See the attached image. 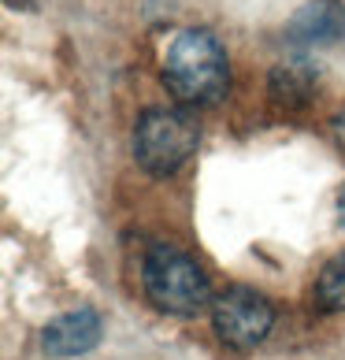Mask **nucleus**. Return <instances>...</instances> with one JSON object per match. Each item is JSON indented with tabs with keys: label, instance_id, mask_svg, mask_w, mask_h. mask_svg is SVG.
<instances>
[{
	"label": "nucleus",
	"instance_id": "obj_11",
	"mask_svg": "<svg viewBox=\"0 0 345 360\" xmlns=\"http://www.w3.org/2000/svg\"><path fill=\"white\" fill-rule=\"evenodd\" d=\"M4 4H8L11 11H30V8H34V0H4Z\"/></svg>",
	"mask_w": 345,
	"mask_h": 360
},
{
	"label": "nucleus",
	"instance_id": "obj_8",
	"mask_svg": "<svg viewBox=\"0 0 345 360\" xmlns=\"http://www.w3.org/2000/svg\"><path fill=\"white\" fill-rule=\"evenodd\" d=\"M312 297L323 312H345V249H338L320 268Z\"/></svg>",
	"mask_w": 345,
	"mask_h": 360
},
{
	"label": "nucleus",
	"instance_id": "obj_5",
	"mask_svg": "<svg viewBox=\"0 0 345 360\" xmlns=\"http://www.w3.org/2000/svg\"><path fill=\"white\" fill-rule=\"evenodd\" d=\"M282 41L294 49H327L345 41V0H304L286 19Z\"/></svg>",
	"mask_w": 345,
	"mask_h": 360
},
{
	"label": "nucleus",
	"instance_id": "obj_4",
	"mask_svg": "<svg viewBox=\"0 0 345 360\" xmlns=\"http://www.w3.org/2000/svg\"><path fill=\"white\" fill-rule=\"evenodd\" d=\"M211 330L234 353H253L275 327V304L253 286H227L211 301Z\"/></svg>",
	"mask_w": 345,
	"mask_h": 360
},
{
	"label": "nucleus",
	"instance_id": "obj_6",
	"mask_svg": "<svg viewBox=\"0 0 345 360\" xmlns=\"http://www.w3.org/2000/svg\"><path fill=\"white\" fill-rule=\"evenodd\" d=\"M100 335H104V319L97 309H71L41 330V349L56 360L86 356L89 349L100 345Z\"/></svg>",
	"mask_w": 345,
	"mask_h": 360
},
{
	"label": "nucleus",
	"instance_id": "obj_2",
	"mask_svg": "<svg viewBox=\"0 0 345 360\" xmlns=\"http://www.w3.org/2000/svg\"><path fill=\"white\" fill-rule=\"evenodd\" d=\"M201 145V123L182 104H156L145 108L130 134L134 164L152 179H171L190 164V156Z\"/></svg>",
	"mask_w": 345,
	"mask_h": 360
},
{
	"label": "nucleus",
	"instance_id": "obj_9",
	"mask_svg": "<svg viewBox=\"0 0 345 360\" xmlns=\"http://www.w3.org/2000/svg\"><path fill=\"white\" fill-rule=\"evenodd\" d=\"M330 138H334V145H338V153H345V104L330 115Z\"/></svg>",
	"mask_w": 345,
	"mask_h": 360
},
{
	"label": "nucleus",
	"instance_id": "obj_10",
	"mask_svg": "<svg viewBox=\"0 0 345 360\" xmlns=\"http://www.w3.org/2000/svg\"><path fill=\"white\" fill-rule=\"evenodd\" d=\"M338 226H341V231H345V182H341V190H338Z\"/></svg>",
	"mask_w": 345,
	"mask_h": 360
},
{
	"label": "nucleus",
	"instance_id": "obj_3",
	"mask_svg": "<svg viewBox=\"0 0 345 360\" xmlns=\"http://www.w3.org/2000/svg\"><path fill=\"white\" fill-rule=\"evenodd\" d=\"M141 290L160 312L182 316V319L201 316L216 301L204 268L185 249L171 245V242L149 245V252L141 260Z\"/></svg>",
	"mask_w": 345,
	"mask_h": 360
},
{
	"label": "nucleus",
	"instance_id": "obj_1",
	"mask_svg": "<svg viewBox=\"0 0 345 360\" xmlns=\"http://www.w3.org/2000/svg\"><path fill=\"white\" fill-rule=\"evenodd\" d=\"M160 82L182 108H208L219 104L230 89L227 49L204 26H185L171 37L160 63Z\"/></svg>",
	"mask_w": 345,
	"mask_h": 360
},
{
	"label": "nucleus",
	"instance_id": "obj_7",
	"mask_svg": "<svg viewBox=\"0 0 345 360\" xmlns=\"http://www.w3.org/2000/svg\"><path fill=\"white\" fill-rule=\"evenodd\" d=\"M320 63H312L308 56H289L282 63H275L268 75V93L278 108L286 112H301L304 104L315 97V86H320Z\"/></svg>",
	"mask_w": 345,
	"mask_h": 360
}]
</instances>
